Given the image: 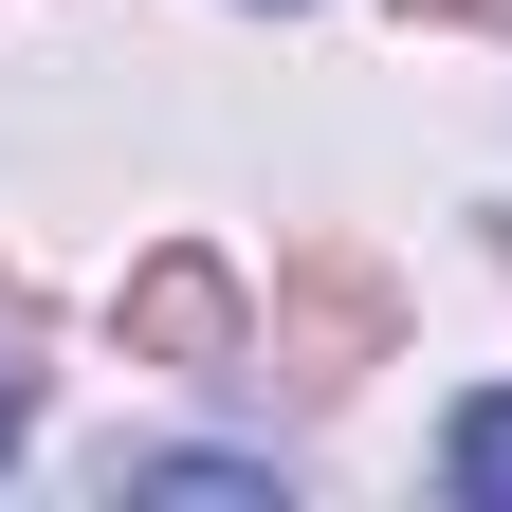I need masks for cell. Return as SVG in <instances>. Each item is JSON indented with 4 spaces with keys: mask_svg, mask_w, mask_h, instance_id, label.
<instances>
[{
    "mask_svg": "<svg viewBox=\"0 0 512 512\" xmlns=\"http://www.w3.org/2000/svg\"><path fill=\"white\" fill-rule=\"evenodd\" d=\"M439 494H458V512H512V384H476V403L439 421Z\"/></svg>",
    "mask_w": 512,
    "mask_h": 512,
    "instance_id": "7a4b0ae2",
    "label": "cell"
},
{
    "mask_svg": "<svg viewBox=\"0 0 512 512\" xmlns=\"http://www.w3.org/2000/svg\"><path fill=\"white\" fill-rule=\"evenodd\" d=\"M128 494H183V512H275V458H220V439H165V458H128Z\"/></svg>",
    "mask_w": 512,
    "mask_h": 512,
    "instance_id": "6da1fadb",
    "label": "cell"
},
{
    "mask_svg": "<svg viewBox=\"0 0 512 512\" xmlns=\"http://www.w3.org/2000/svg\"><path fill=\"white\" fill-rule=\"evenodd\" d=\"M0 458H19V384H0Z\"/></svg>",
    "mask_w": 512,
    "mask_h": 512,
    "instance_id": "3957f363",
    "label": "cell"
}]
</instances>
